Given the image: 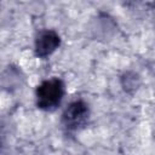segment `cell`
<instances>
[{"label": "cell", "mask_w": 155, "mask_h": 155, "mask_svg": "<svg viewBox=\"0 0 155 155\" xmlns=\"http://www.w3.org/2000/svg\"><path fill=\"white\" fill-rule=\"evenodd\" d=\"M90 110L85 102L75 101L69 104L62 115L63 126L68 131H76L81 128L88 120Z\"/></svg>", "instance_id": "2"}, {"label": "cell", "mask_w": 155, "mask_h": 155, "mask_svg": "<svg viewBox=\"0 0 155 155\" xmlns=\"http://www.w3.org/2000/svg\"><path fill=\"white\" fill-rule=\"evenodd\" d=\"M61 44L59 35L53 30L41 31L35 41V53L38 57H47L50 56Z\"/></svg>", "instance_id": "3"}, {"label": "cell", "mask_w": 155, "mask_h": 155, "mask_svg": "<svg viewBox=\"0 0 155 155\" xmlns=\"http://www.w3.org/2000/svg\"><path fill=\"white\" fill-rule=\"evenodd\" d=\"M64 96V84L61 79L53 78L42 81L36 88V104L46 111L54 110Z\"/></svg>", "instance_id": "1"}]
</instances>
